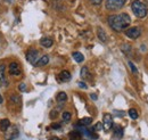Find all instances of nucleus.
Segmentation results:
<instances>
[{
	"label": "nucleus",
	"instance_id": "27",
	"mask_svg": "<svg viewBox=\"0 0 148 140\" xmlns=\"http://www.w3.org/2000/svg\"><path fill=\"white\" fill-rule=\"evenodd\" d=\"M79 87L82 89H87V84H84L83 82H79Z\"/></svg>",
	"mask_w": 148,
	"mask_h": 140
},
{
	"label": "nucleus",
	"instance_id": "16",
	"mask_svg": "<svg viewBox=\"0 0 148 140\" xmlns=\"http://www.w3.org/2000/svg\"><path fill=\"white\" fill-rule=\"evenodd\" d=\"M97 33H98V38H99L103 42H106V41H107V35H106L105 31H104L101 27L98 29V32H97Z\"/></svg>",
	"mask_w": 148,
	"mask_h": 140
},
{
	"label": "nucleus",
	"instance_id": "9",
	"mask_svg": "<svg viewBox=\"0 0 148 140\" xmlns=\"http://www.w3.org/2000/svg\"><path fill=\"white\" fill-rule=\"evenodd\" d=\"M0 83L3 86H8V81L6 78V66L2 63H0Z\"/></svg>",
	"mask_w": 148,
	"mask_h": 140
},
{
	"label": "nucleus",
	"instance_id": "23",
	"mask_svg": "<svg viewBox=\"0 0 148 140\" xmlns=\"http://www.w3.org/2000/svg\"><path fill=\"white\" fill-rule=\"evenodd\" d=\"M93 129H95V131H100V130L103 129V124H101V123H97Z\"/></svg>",
	"mask_w": 148,
	"mask_h": 140
},
{
	"label": "nucleus",
	"instance_id": "20",
	"mask_svg": "<svg viewBox=\"0 0 148 140\" xmlns=\"http://www.w3.org/2000/svg\"><path fill=\"white\" fill-rule=\"evenodd\" d=\"M71 117H72L71 113H69V112H64V113H63V121L65 123L70 122V121H71Z\"/></svg>",
	"mask_w": 148,
	"mask_h": 140
},
{
	"label": "nucleus",
	"instance_id": "11",
	"mask_svg": "<svg viewBox=\"0 0 148 140\" xmlns=\"http://www.w3.org/2000/svg\"><path fill=\"white\" fill-rule=\"evenodd\" d=\"M58 79L60 82H67L71 80V73L69 71H63V72H60Z\"/></svg>",
	"mask_w": 148,
	"mask_h": 140
},
{
	"label": "nucleus",
	"instance_id": "24",
	"mask_svg": "<svg viewBox=\"0 0 148 140\" xmlns=\"http://www.w3.org/2000/svg\"><path fill=\"white\" fill-rule=\"evenodd\" d=\"M90 2L95 6H98V5H100L103 2V0H90Z\"/></svg>",
	"mask_w": 148,
	"mask_h": 140
},
{
	"label": "nucleus",
	"instance_id": "32",
	"mask_svg": "<svg viewBox=\"0 0 148 140\" xmlns=\"http://www.w3.org/2000/svg\"><path fill=\"white\" fill-rule=\"evenodd\" d=\"M81 140H84V139H81Z\"/></svg>",
	"mask_w": 148,
	"mask_h": 140
},
{
	"label": "nucleus",
	"instance_id": "17",
	"mask_svg": "<svg viewBox=\"0 0 148 140\" xmlns=\"http://www.w3.org/2000/svg\"><path fill=\"white\" fill-rule=\"evenodd\" d=\"M73 58L75 62H77V63H82L83 60H84V57H83V55L81 53H77V51H75V53H73Z\"/></svg>",
	"mask_w": 148,
	"mask_h": 140
},
{
	"label": "nucleus",
	"instance_id": "12",
	"mask_svg": "<svg viewBox=\"0 0 148 140\" xmlns=\"http://www.w3.org/2000/svg\"><path fill=\"white\" fill-rule=\"evenodd\" d=\"M53 43H54L53 39L47 38V36H45V38H42V39L40 40V45H41L42 47H45V48H50V47L53 46Z\"/></svg>",
	"mask_w": 148,
	"mask_h": 140
},
{
	"label": "nucleus",
	"instance_id": "1",
	"mask_svg": "<svg viewBox=\"0 0 148 140\" xmlns=\"http://www.w3.org/2000/svg\"><path fill=\"white\" fill-rule=\"evenodd\" d=\"M110 26L114 31L116 32H121L127 30V27H129L131 24V18L128 14L122 13V14H117V15H112L107 19Z\"/></svg>",
	"mask_w": 148,
	"mask_h": 140
},
{
	"label": "nucleus",
	"instance_id": "21",
	"mask_svg": "<svg viewBox=\"0 0 148 140\" xmlns=\"http://www.w3.org/2000/svg\"><path fill=\"white\" fill-rule=\"evenodd\" d=\"M129 115L132 120H137V119H138V113H137L136 109H133V108H131L129 110Z\"/></svg>",
	"mask_w": 148,
	"mask_h": 140
},
{
	"label": "nucleus",
	"instance_id": "6",
	"mask_svg": "<svg viewBox=\"0 0 148 140\" xmlns=\"http://www.w3.org/2000/svg\"><path fill=\"white\" fill-rule=\"evenodd\" d=\"M125 34L130 39H138L140 35H141V30L138 27V26H134V27H130L125 31Z\"/></svg>",
	"mask_w": 148,
	"mask_h": 140
},
{
	"label": "nucleus",
	"instance_id": "26",
	"mask_svg": "<svg viewBox=\"0 0 148 140\" xmlns=\"http://www.w3.org/2000/svg\"><path fill=\"white\" fill-rule=\"evenodd\" d=\"M59 128H60V124H58V123H55L51 125V129H55V130H58Z\"/></svg>",
	"mask_w": 148,
	"mask_h": 140
},
{
	"label": "nucleus",
	"instance_id": "15",
	"mask_svg": "<svg viewBox=\"0 0 148 140\" xmlns=\"http://www.w3.org/2000/svg\"><path fill=\"white\" fill-rule=\"evenodd\" d=\"M92 123V119L91 117H83V119H81L76 125H80V126H88V125H90Z\"/></svg>",
	"mask_w": 148,
	"mask_h": 140
},
{
	"label": "nucleus",
	"instance_id": "30",
	"mask_svg": "<svg viewBox=\"0 0 148 140\" xmlns=\"http://www.w3.org/2000/svg\"><path fill=\"white\" fill-rule=\"evenodd\" d=\"M3 102V99H2V97H1V95H0V104Z\"/></svg>",
	"mask_w": 148,
	"mask_h": 140
},
{
	"label": "nucleus",
	"instance_id": "22",
	"mask_svg": "<svg viewBox=\"0 0 148 140\" xmlns=\"http://www.w3.org/2000/svg\"><path fill=\"white\" fill-rule=\"evenodd\" d=\"M129 66H130V69H131V71H132V73H133V74H137V73H138L137 67L134 66V64H133L132 62H129Z\"/></svg>",
	"mask_w": 148,
	"mask_h": 140
},
{
	"label": "nucleus",
	"instance_id": "7",
	"mask_svg": "<svg viewBox=\"0 0 148 140\" xmlns=\"http://www.w3.org/2000/svg\"><path fill=\"white\" fill-rule=\"evenodd\" d=\"M8 70H9V74H10V75L19 76V75L22 74V70H21L19 64L18 63H15V62H13V63H10V64H9Z\"/></svg>",
	"mask_w": 148,
	"mask_h": 140
},
{
	"label": "nucleus",
	"instance_id": "18",
	"mask_svg": "<svg viewBox=\"0 0 148 140\" xmlns=\"http://www.w3.org/2000/svg\"><path fill=\"white\" fill-rule=\"evenodd\" d=\"M67 100V95L65 92H59L57 95V102L58 103H65Z\"/></svg>",
	"mask_w": 148,
	"mask_h": 140
},
{
	"label": "nucleus",
	"instance_id": "14",
	"mask_svg": "<svg viewBox=\"0 0 148 140\" xmlns=\"http://www.w3.org/2000/svg\"><path fill=\"white\" fill-rule=\"evenodd\" d=\"M9 126H10V121H9L8 119H2V120L0 121V130H1L2 132H5Z\"/></svg>",
	"mask_w": 148,
	"mask_h": 140
},
{
	"label": "nucleus",
	"instance_id": "25",
	"mask_svg": "<svg viewBox=\"0 0 148 140\" xmlns=\"http://www.w3.org/2000/svg\"><path fill=\"white\" fill-rule=\"evenodd\" d=\"M18 89H19V91H25V90H26V84H25V83H21Z\"/></svg>",
	"mask_w": 148,
	"mask_h": 140
},
{
	"label": "nucleus",
	"instance_id": "19",
	"mask_svg": "<svg viewBox=\"0 0 148 140\" xmlns=\"http://www.w3.org/2000/svg\"><path fill=\"white\" fill-rule=\"evenodd\" d=\"M90 75H89V71L88 69L84 66V67H82V70H81V78L82 79H88Z\"/></svg>",
	"mask_w": 148,
	"mask_h": 140
},
{
	"label": "nucleus",
	"instance_id": "31",
	"mask_svg": "<svg viewBox=\"0 0 148 140\" xmlns=\"http://www.w3.org/2000/svg\"><path fill=\"white\" fill-rule=\"evenodd\" d=\"M7 2H9V3H12V2H14V0H6Z\"/></svg>",
	"mask_w": 148,
	"mask_h": 140
},
{
	"label": "nucleus",
	"instance_id": "4",
	"mask_svg": "<svg viewBox=\"0 0 148 140\" xmlns=\"http://www.w3.org/2000/svg\"><path fill=\"white\" fill-rule=\"evenodd\" d=\"M19 132L18 129L16 126H9L6 131H5V139L6 140H15L18 137Z\"/></svg>",
	"mask_w": 148,
	"mask_h": 140
},
{
	"label": "nucleus",
	"instance_id": "5",
	"mask_svg": "<svg viewBox=\"0 0 148 140\" xmlns=\"http://www.w3.org/2000/svg\"><path fill=\"white\" fill-rule=\"evenodd\" d=\"M26 59L29 63L36 65V63L38 62L39 59V51L37 49H30L27 53H26Z\"/></svg>",
	"mask_w": 148,
	"mask_h": 140
},
{
	"label": "nucleus",
	"instance_id": "10",
	"mask_svg": "<svg viewBox=\"0 0 148 140\" xmlns=\"http://www.w3.org/2000/svg\"><path fill=\"white\" fill-rule=\"evenodd\" d=\"M113 137L115 140H120L123 137V128L120 126V125H116L115 129H114V133H113Z\"/></svg>",
	"mask_w": 148,
	"mask_h": 140
},
{
	"label": "nucleus",
	"instance_id": "13",
	"mask_svg": "<svg viewBox=\"0 0 148 140\" xmlns=\"http://www.w3.org/2000/svg\"><path fill=\"white\" fill-rule=\"evenodd\" d=\"M49 63V57L47 55H43L41 58L38 59V62L36 63V66H45Z\"/></svg>",
	"mask_w": 148,
	"mask_h": 140
},
{
	"label": "nucleus",
	"instance_id": "29",
	"mask_svg": "<svg viewBox=\"0 0 148 140\" xmlns=\"http://www.w3.org/2000/svg\"><path fill=\"white\" fill-rule=\"evenodd\" d=\"M50 140H62V139H59V138H57V137H54V138H51Z\"/></svg>",
	"mask_w": 148,
	"mask_h": 140
},
{
	"label": "nucleus",
	"instance_id": "8",
	"mask_svg": "<svg viewBox=\"0 0 148 140\" xmlns=\"http://www.w3.org/2000/svg\"><path fill=\"white\" fill-rule=\"evenodd\" d=\"M113 126V119L111 114H104V120H103V128L105 131H108Z\"/></svg>",
	"mask_w": 148,
	"mask_h": 140
},
{
	"label": "nucleus",
	"instance_id": "28",
	"mask_svg": "<svg viewBox=\"0 0 148 140\" xmlns=\"http://www.w3.org/2000/svg\"><path fill=\"white\" fill-rule=\"evenodd\" d=\"M90 97H91V99H93V100H97V95H90Z\"/></svg>",
	"mask_w": 148,
	"mask_h": 140
},
{
	"label": "nucleus",
	"instance_id": "2",
	"mask_svg": "<svg viewBox=\"0 0 148 140\" xmlns=\"http://www.w3.org/2000/svg\"><path fill=\"white\" fill-rule=\"evenodd\" d=\"M131 9L138 18H145L147 16V7L140 0H133L131 2Z\"/></svg>",
	"mask_w": 148,
	"mask_h": 140
},
{
	"label": "nucleus",
	"instance_id": "3",
	"mask_svg": "<svg viewBox=\"0 0 148 140\" xmlns=\"http://www.w3.org/2000/svg\"><path fill=\"white\" fill-rule=\"evenodd\" d=\"M127 0H106V9L107 10H111V12H114V10H119L121 9L124 3H125Z\"/></svg>",
	"mask_w": 148,
	"mask_h": 140
}]
</instances>
